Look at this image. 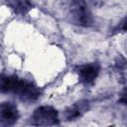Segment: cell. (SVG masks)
Instances as JSON below:
<instances>
[{
	"instance_id": "6da1fadb",
	"label": "cell",
	"mask_w": 127,
	"mask_h": 127,
	"mask_svg": "<svg viewBox=\"0 0 127 127\" xmlns=\"http://www.w3.org/2000/svg\"><path fill=\"white\" fill-rule=\"evenodd\" d=\"M0 92L16 94L26 102L36 101L40 95V89L31 81L20 78L17 75L0 74Z\"/></svg>"
},
{
	"instance_id": "7a4b0ae2",
	"label": "cell",
	"mask_w": 127,
	"mask_h": 127,
	"mask_svg": "<svg viewBox=\"0 0 127 127\" xmlns=\"http://www.w3.org/2000/svg\"><path fill=\"white\" fill-rule=\"evenodd\" d=\"M59 123L58 110L48 105L40 106L35 109L31 117V124L35 126H55Z\"/></svg>"
},
{
	"instance_id": "3957f363",
	"label": "cell",
	"mask_w": 127,
	"mask_h": 127,
	"mask_svg": "<svg viewBox=\"0 0 127 127\" xmlns=\"http://www.w3.org/2000/svg\"><path fill=\"white\" fill-rule=\"evenodd\" d=\"M70 15L72 21L82 27H89L93 23V17L84 0H71Z\"/></svg>"
},
{
	"instance_id": "277c9868",
	"label": "cell",
	"mask_w": 127,
	"mask_h": 127,
	"mask_svg": "<svg viewBox=\"0 0 127 127\" xmlns=\"http://www.w3.org/2000/svg\"><path fill=\"white\" fill-rule=\"evenodd\" d=\"M19 119V110L16 104L10 101L0 103V125L13 126Z\"/></svg>"
},
{
	"instance_id": "5b68a950",
	"label": "cell",
	"mask_w": 127,
	"mask_h": 127,
	"mask_svg": "<svg viewBox=\"0 0 127 127\" xmlns=\"http://www.w3.org/2000/svg\"><path fill=\"white\" fill-rule=\"evenodd\" d=\"M98 73H99V65L98 64L95 63L86 64L78 66L77 68L78 79L84 85L91 84L96 79Z\"/></svg>"
},
{
	"instance_id": "8992f818",
	"label": "cell",
	"mask_w": 127,
	"mask_h": 127,
	"mask_svg": "<svg viewBox=\"0 0 127 127\" xmlns=\"http://www.w3.org/2000/svg\"><path fill=\"white\" fill-rule=\"evenodd\" d=\"M7 5L18 15H25L33 9L31 0H7Z\"/></svg>"
},
{
	"instance_id": "52a82bcc",
	"label": "cell",
	"mask_w": 127,
	"mask_h": 127,
	"mask_svg": "<svg viewBox=\"0 0 127 127\" xmlns=\"http://www.w3.org/2000/svg\"><path fill=\"white\" fill-rule=\"evenodd\" d=\"M87 103L88 102H86V101H84V102L80 101L77 104L67 108L64 112L65 120L70 121V120H75L76 118H78L82 114V112H84L87 109Z\"/></svg>"
}]
</instances>
